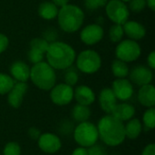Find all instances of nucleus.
<instances>
[{
    "instance_id": "f257e3e1",
    "label": "nucleus",
    "mask_w": 155,
    "mask_h": 155,
    "mask_svg": "<svg viewBox=\"0 0 155 155\" xmlns=\"http://www.w3.org/2000/svg\"><path fill=\"white\" fill-rule=\"evenodd\" d=\"M99 139L107 146L116 147L125 140L124 123L119 121L112 114L103 116L97 124Z\"/></svg>"
},
{
    "instance_id": "f03ea898",
    "label": "nucleus",
    "mask_w": 155,
    "mask_h": 155,
    "mask_svg": "<svg viewBox=\"0 0 155 155\" xmlns=\"http://www.w3.org/2000/svg\"><path fill=\"white\" fill-rule=\"evenodd\" d=\"M47 63L54 70H65L73 65L75 61V51L64 42L54 41L49 44L45 53Z\"/></svg>"
},
{
    "instance_id": "7ed1b4c3",
    "label": "nucleus",
    "mask_w": 155,
    "mask_h": 155,
    "mask_svg": "<svg viewBox=\"0 0 155 155\" xmlns=\"http://www.w3.org/2000/svg\"><path fill=\"white\" fill-rule=\"evenodd\" d=\"M57 20L60 28L66 33H74L78 31L84 20L83 10L75 5L67 4L58 10Z\"/></svg>"
},
{
    "instance_id": "20e7f679",
    "label": "nucleus",
    "mask_w": 155,
    "mask_h": 155,
    "mask_svg": "<svg viewBox=\"0 0 155 155\" xmlns=\"http://www.w3.org/2000/svg\"><path fill=\"white\" fill-rule=\"evenodd\" d=\"M32 83L43 91H50L56 83L54 69L46 62H40L30 68V78Z\"/></svg>"
},
{
    "instance_id": "39448f33",
    "label": "nucleus",
    "mask_w": 155,
    "mask_h": 155,
    "mask_svg": "<svg viewBox=\"0 0 155 155\" xmlns=\"http://www.w3.org/2000/svg\"><path fill=\"white\" fill-rule=\"evenodd\" d=\"M73 136L75 143L79 146L84 148H88L97 143V141L99 140L97 126L89 121L79 123L74 129Z\"/></svg>"
},
{
    "instance_id": "423d86ee",
    "label": "nucleus",
    "mask_w": 155,
    "mask_h": 155,
    "mask_svg": "<svg viewBox=\"0 0 155 155\" xmlns=\"http://www.w3.org/2000/svg\"><path fill=\"white\" fill-rule=\"evenodd\" d=\"M101 56L94 50L87 49L82 51L76 57V67L84 74H94L101 68Z\"/></svg>"
},
{
    "instance_id": "0eeeda50",
    "label": "nucleus",
    "mask_w": 155,
    "mask_h": 155,
    "mask_svg": "<svg viewBox=\"0 0 155 155\" xmlns=\"http://www.w3.org/2000/svg\"><path fill=\"white\" fill-rule=\"evenodd\" d=\"M141 46L139 44L132 39H126L119 42L115 48V55L125 63L136 61L141 55Z\"/></svg>"
},
{
    "instance_id": "6e6552de",
    "label": "nucleus",
    "mask_w": 155,
    "mask_h": 155,
    "mask_svg": "<svg viewBox=\"0 0 155 155\" xmlns=\"http://www.w3.org/2000/svg\"><path fill=\"white\" fill-rule=\"evenodd\" d=\"M105 11L109 19L117 25H124L130 15L128 6L122 0L108 1L105 5Z\"/></svg>"
},
{
    "instance_id": "1a4fd4ad",
    "label": "nucleus",
    "mask_w": 155,
    "mask_h": 155,
    "mask_svg": "<svg viewBox=\"0 0 155 155\" xmlns=\"http://www.w3.org/2000/svg\"><path fill=\"white\" fill-rule=\"evenodd\" d=\"M50 99L58 106L67 105L74 99V88L64 83L55 84L50 90Z\"/></svg>"
},
{
    "instance_id": "9d476101",
    "label": "nucleus",
    "mask_w": 155,
    "mask_h": 155,
    "mask_svg": "<svg viewBox=\"0 0 155 155\" xmlns=\"http://www.w3.org/2000/svg\"><path fill=\"white\" fill-rule=\"evenodd\" d=\"M37 144L42 152L48 154L57 153L62 147L60 137L53 133L41 134L40 137L37 140Z\"/></svg>"
},
{
    "instance_id": "9b49d317",
    "label": "nucleus",
    "mask_w": 155,
    "mask_h": 155,
    "mask_svg": "<svg viewBox=\"0 0 155 155\" xmlns=\"http://www.w3.org/2000/svg\"><path fill=\"white\" fill-rule=\"evenodd\" d=\"M129 76L131 83H134L139 86H143L152 83L153 74L152 69L148 66L138 64L129 71Z\"/></svg>"
},
{
    "instance_id": "f8f14e48",
    "label": "nucleus",
    "mask_w": 155,
    "mask_h": 155,
    "mask_svg": "<svg viewBox=\"0 0 155 155\" xmlns=\"http://www.w3.org/2000/svg\"><path fill=\"white\" fill-rule=\"evenodd\" d=\"M112 90L117 100L123 102H126L131 99L134 93L133 84L126 78H117L114 80L112 85Z\"/></svg>"
},
{
    "instance_id": "ddd939ff",
    "label": "nucleus",
    "mask_w": 155,
    "mask_h": 155,
    "mask_svg": "<svg viewBox=\"0 0 155 155\" xmlns=\"http://www.w3.org/2000/svg\"><path fill=\"white\" fill-rule=\"evenodd\" d=\"M104 37V29L98 24L88 25L80 33V38L87 45H94L99 43Z\"/></svg>"
},
{
    "instance_id": "4468645a",
    "label": "nucleus",
    "mask_w": 155,
    "mask_h": 155,
    "mask_svg": "<svg viewBox=\"0 0 155 155\" xmlns=\"http://www.w3.org/2000/svg\"><path fill=\"white\" fill-rule=\"evenodd\" d=\"M27 90H28V85L26 83L15 82L13 88L7 94L8 104L15 109L19 108L23 104L24 96L27 93Z\"/></svg>"
},
{
    "instance_id": "2eb2a0df",
    "label": "nucleus",
    "mask_w": 155,
    "mask_h": 155,
    "mask_svg": "<svg viewBox=\"0 0 155 155\" xmlns=\"http://www.w3.org/2000/svg\"><path fill=\"white\" fill-rule=\"evenodd\" d=\"M98 101L101 109L106 114H111L114 108L117 104V98L115 97L112 88L109 87L102 89V91L99 94Z\"/></svg>"
},
{
    "instance_id": "dca6fc26",
    "label": "nucleus",
    "mask_w": 155,
    "mask_h": 155,
    "mask_svg": "<svg viewBox=\"0 0 155 155\" xmlns=\"http://www.w3.org/2000/svg\"><path fill=\"white\" fill-rule=\"evenodd\" d=\"M10 74L11 77L15 82H22L26 83L30 78V67L22 61H15L14 62L10 68Z\"/></svg>"
},
{
    "instance_id": "f3484780",
    "label": "nucleus",
    "mask_w": 155,
    "mask_h": 155,
    "mask_svg": "<svg viewBox=\"0 0 155 155\" xmlns=\"http://www.w3.org/2000/svg\"><path fill=\"white\" fill-rule=\"evenodd\" d=\"M74 98L79 104L89 106L95 101V94L87 85H79L74 90Z\"/></svg>"
},
{
    "instance_id": "a211bd4d",
    "label": "nucleus",
    "mask_w": 155,
    "mask_h": 155,
    "mask_svg": "<svg viewBox=\"0 0 155 155\" xmlns=\"http://www.w3.org/2000/svg\"><path fill=\"white\" fill-rule=\"evenodd\" d=\"M124 34L132 40H141L146 35L145 27L137 21H126L123 25Z\"/></svg>"
},
{
    "instance_id": "6ab92c4d",
    "label": "nucleus",
    "mask_w": 155,
    "mask_h": 155,
    "mask_svg": "<svg viewBox=\"0 0 155 155\" xmlns=\"http://www.w3.org/2000/svg\"><path fill=\"white\" fill-rule=\"evenodd\" d=\"M139 103L147 108L154 107L155 105V88L152 84L140 86L137 94Z\"/></svg>"
},
{
    "instance_id": "aec40b11",
    "label": "nucleus",
    "mask_w": 155,
    "mask_h": 155,
    "mask_svg": "<svg viewBox=\"0 0 155 155\" xmlns=\"http://www.w3.org/2000/svg\"><path fill=\"white\" fill-rule=\"evenodd\" d=\"M111 114L114 117H115L116 119H118L119 121L125 123L134 117L135 108L134 105H132L128 103L117 104L115 105V107L114 108Z\"/></svg>"
},
{
    "instance_id": "412c9836",
    "label": "nucleus",
    "mask_w": 155,
    "mask_h": 155,
    "mask_svg": "<svg viewBox=\"0 0 155 155\" xmlns=\"http://www.w3.org/2000/svg\"><path fill=\"white\" fill-rule=\"evenodd\" d=\"M143 128V125L138 118H132L131 120L126 122V124H124L125 137L130 140L137 139L141 135Z\"/></svg>"
},
{
    "instance_id": "4be33fe9",
    "label": "nucleus",
    "mask_w": 155,
    "mask_h": 155,
    "mask_svg": "<svg viewBox=\"0 0 155 155\" xmlns=\"http://www.w3.org/2000/svg\"><path fill=\"white\" fill-rule=\"evenodd\" d=\"M58 7L52 2H43L38 6V15L45 20H52L57 16Z\"/></svg>"
},
{
    "instance_id": "5701e85b",
    "label": "nucleus",
    "mask_w": 155,
    "mask_h": 155,
    "mask_svg": "<svg viewBox=\"0 0 155 155\" xmlns=\"http://www.w3.org/2000/svg\"><path fill=\"white\" fill-rule=\"evenodd\" d=\"M91 109L89 106L76 104L72 109V118L77 123L86 122L91 117Z\"/></svg>"
},
{
    "instance_id": "b1692460",
    "label": "nucleus",
    "mask_w": 155,
    "mask_h": 155,
    "mask_svg": "<svg viewBox=\"0 0 155 155\" xmlns=\"http://www.w3.org/2000/svg\"><path fill=\"white\" fill-rule=\"evenodd\" d=\"M111 68H112L113 74L116 78H126L130 71L127 65V63L120 59H114L112 63Z\"/></svg>"
},
{
    "instance_id": "393cba45",
    "label": "nucleus",
    "mask_w": 155,
    "mask_h": 155,
    "mask_svg": "<svg viewBox=\"0 0 155 155\" xmlns=\"http://www.w3.org/2000/svg\"><path fill=\"white\" fill-rule=\"evenodd\" d=\"M15 83V81L11 77V75L0 73V94H7L13 88Z\"/></svg>"
},
{
    "instance_id": "a878e982",
    "label": "nucleus",
    "mask_w": 155,
    "mask_h": 155,
    "mask_svg": "<svg viewBox=\"0 0 155 155\" xmlns=\"http://www.w3.org/2000/svg\"><path fill=\"white\" fill-rule=\"evenodd\" d=\"M143 123L146 129L153 130L155 127V109L154 107L148 108L143 115Z\"/></svg>"
},
{
    "instance_id": "bb28decb",
    "label": "nucleus",
    "mask_w": 155,
    "mask_h": 155,
    "mask_svg": "<svg viewBox=\"0 0 155 155\" xmlns=\"http://www.w3.org/2000/svg\"><path fill=\"white\" fill-rule=\"evenodd\" d=\"M124 35L123 25H117L114 24L110 27L109 30V38L112 42L114 43H119L121 42L123 36Z\"/></svg>"
},
{
    "instance_id": "cd10ccee",
    "label": "nucleus",
    "mask_w": 155,
    "mask_h": 155,
    "mask_svg": "<svg viewBox=\"0 0 155 155\" xmlns=\"http://www.w3.org/2000/svg\"><path fill=\"white\" fill-rule=\"evenodd\" d=\"M65 70L66 72L64 74V84L73 87L78 82V79H79L78 73L74 68H72V66H70L69 68Z\"/></svg>"
},
{
    "instance_id": "c85d7f7f",
    "label": "nucleus",
    "mask_w": 155,
    "mask_h": 155,
    "mask_svg": "<svg viewBox=\"0 0 155 155\" xmlns=\"http://www.w3.org/2000/svg\"><path fill=\"white\" fill-rule=\"evenodd\" d=\"M30 48H33V49H35V50H38L44 54L46 53L47 49H48V46H49V43L45 40L44 38H39V37H36V38H34L30 41Z\"/></svg>"
},
{
    "instance_id": "c756f323",
    "label": "nucleus",
    "mask_w": 155,
    "mask_h": 155,
    "mask_svg": "<svg viewBox=\"0 0 155 155\" xmlns=\"http://www.w3.org/2000/svg\"><path fill=\"white\" fill-rule=\"evenodd\" d=\"M3 155H21V147L16 142H9L4 147Z\"/></svg>"
},
{
    "instance_id": "7c9ffc66",
    "label": "nucleus",
    "mask_w": 155,
    "mask_h": 155,
    "mask_svg": "<svg viewBox=\"0 0 155 155\" xmlns=\"http://www.w3.org/2000/svg\"><path fill=\"white\" fill-rule=\"evenodd\" d=\"M44 53L38 51V50H35V49H33V48H30L29 51H28V60L30 61V63H32L33 64H35L37 63H40L43 61L44 59Z\"/></svg>"
},
{
    "instance_id": "2f4dec72",
    "label": "nucleus",
    "mask_w": 155,
    "mask_h": 155,
    "mask_svg": "<svg viewBox=\"0 0 155 155\" xmlns=\"http://www.w3.org/2000/svg\"><path fill=\"white\" fill-rule=\"evenodd\" d=\"M74 129V126L73 123L70 122L69 120H65L60 124L58 132L60 134H62L63 135H69V134H73Z\"/></svg>"
},
{
    "instance_id": "473e14b6",
    "label": "nucleus",
    "mask_w": 155,
    "mask_h": 155,
    "mask_svg": "<svg viewBox=\"0 0 155 155\" xmlns=\"http://www.w3.org/2000/svg\"><path fill=\"white\" fill-rule=\"evenodd\" d=\"M108 0H84L85 7L89 10H96L105 6Z\"/></svg>"
},
{
    "instance_id": "72a5a7b5",
    "label": "nucleus",
    "mask_w": 155,
    "mask_h": 155,
    "mask_svg": "<svg viewBox=\"0 0 155 155\" xmlns=\"http://www.w3.org/2000/svg\"><path fill=\"white\" fill-rule=\"evenodd\" d=\"M129 7L133 12L139 13L146 7V0H131Z\"/></svg>"
},
{
    "instance_id": "f704fd0d",
    "label": "nucleus",
    "mask_w": 155,
    "mask_h": 155,
    "mask_svg": "<svg viewBox=\"0 0 155 155\" xmlns=\"http://www.w3.org/2000/svg\"><path fill=\"white\" fill-rule=\"evenodd\" d=\"M88 155H107L106 150L100 144H94L87 148Z\"/></svg>"
},
{
    "instance_id": "c9c22d12",
    "label": "nucleus",
    "mask_w": 155,
    "mask_h": 155,
    "mask_svg": "<svg viewBox=\"0 0 155 155\" xmlns=\"http://www.w3.org/2000/svg\"><path fill=\"white\" fill-rule=\"evenodd\" d=\"M56 37H57V33H56V31L54 30L53 28H50V29L46 30V31L44 33V36H43V38H44L45 40H46L49 44L54 42L55 39H56Z\"/></svg>"
},
{
    "instance_id": "e433bc0d",
    "label": "nucleus",
    "mask_w": 155,
    "mask_h": 155,
    "mask_svg": "<svg viewBox=\"0 0 155 155\" xmlns=\"http://www.w3.org/2000/svg\"><path fill=\"white\" fill-rule=\"evenodd\" d=\"M41 132L38 128L36 127H30L27 131V135L28 137L31 139V140H34V141H37L38 138L40 137L41 135Z\"/></svg>"
},
{
    "instance_id": "4c0bfd02",
    "label": "nucleus",
    "mask_w": 155,
    "mask_h": 155,
    "mask_svg": "<svg viewBox=\"0 0 155 155\" xmlns=\"http://www.w3.org/2000/svg\"><path fill=\"white\" fill-rule=\"evenodd\" d=\"M9 45V39L8 37L0 33V54H2L3 52H5L6 50V48L8 47Z\"/></svg>"
},
{
    "instance_id": "58836bf2",
    "label": "nucleus",
    "mask_w": 155,
    "mask_h": 155,
    "mask_svg": "<svg viewBox=\"0 0 155 155\" xmlns=\"http://www.w3.org/2000/svg\"><path fill=\"white\" fill-rule=\"evenodd\" d=\"M142 155H155V144L149 143L144 147L142 152Z\"/></svg>"
},
{
    "instance_id": "ea45409f",
    "label": "nucleus",
    "mask_w": 155,
    "mask_h": 155,
    "mask_svg": "<svg viewBox=\"0 0 155 155\" xmlns=\"http://www.w3.org/2000/svg\"><path fill=\"white\" fill-rule=\"evenodd\" d=\"M147 64H148V67L151 68L152 70H153L155 68V52L152 51L150 53V54L147 57Z\"/></svg>"
},
{
    "instance_id": "a19ab883",
    "label": "nucleus",
    "mask_w": 155,
    "mask_h": 155,
    "mask_svg": "<svg viewBox=\"0 0 155 155\" xmlns=\"http://www.w3.org/2000/svg\"><path fill=\"white\" fill-rule=\"evenodd\" d=\"M72 155H88L87 148H84V147L79 146V147L75 148V149L73 151Z\"/></svg>"
},
{
    "instance_id": "79ce46f5",
    "label": "nucleus",
    "mask_w": 155,
    "mask_h": 155,
    "mask_svg": "<svg viewBox=\"0 0 155 155\" xmlns=\"http://www.w3.org/2000/svg\"><path fill=\"white\" fill-rule=\"evenodd\" d=\"M69 0H52V3H54L57 7H62L65 5H67Z\"/></svg>"
},
{
    "instance_id": "37998d69",
    "label": "nucleus",
    "mask_w": 155,
    "mask_h": 155,
    "mask_svg": "<svg viewBox=\"0 0 155 155\" xmlns=\"http://www.w3.org/2000/svg\"><path fill=\"white\" fill-rule=\"evenodd\" d=\"M146 5H148V7L152 10H155V0H146Z\"/></svg>"
},
{
    "instance_id": "c03bdc74",
    "label": "nucleus",
    "mask_w": 155,
    "mask_h": 155,
    "mask_svg": "<svg viewBox=\"0 0 155 155\" xmlns=\"http://www.w3.org/2000/svg\"><path fill=\"white\" fill-rule=\"evenodd\" d=\"M123 2H124V3H126V2H130L131 0H122Z\"/></svg>"
},
{
    "instance_id": "a18cd8bd",
    "label": "nucleus",
    "mask_w": 155,
    "mask_h": 155,
    "mask_svg": "<svg viewBox=\"0 0 155 155\" xmlns=\"http://www.w3.org/2000/svg\"><path fill=\"white\" fill-rule=\"evenodd\" d=\"M0 155H1V153H0Z\"/></svg>"
}]
</instances>
